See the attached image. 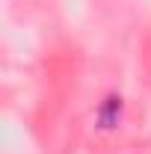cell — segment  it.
Here are the masks:
<instances>
[{
    "label": "cell",
    "mask_w": 151,
    "mask_h": 154,
    "mask_svg": "<svg viewBox=\"0 0 151 154\" xmlns=\"http://www.w3.org/2000/svg\"><path fill=\"white\" fill-rule=\"evenodd\" d=\"M119 98H107V107H104V113H101V125L104 128H113V119H116V113H119Z\"/></svg>",
    "instance_id": "obj_1"
}]
</instances>
